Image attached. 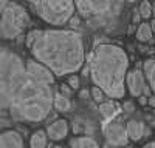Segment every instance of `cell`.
I'll list each match as a JSON object with an SVG mask.
<instances>
[{"label":"cell","mask_w":155,"mask_h":148,"mask_svg":"<svg viewBox=\"0 0 155 148\" xmlns=\"http://www.w3.org/2000/svg\"><path fill=\"white\" fill-rule=\"evenodd\" d=\"M30 51L54 76L74 74L82 68L85 59L84 39L73 29H41Z\"/></svg>","instance_id":"6da1fadb"},{"label":"cell","mask_w":155,"mask_h":148,"mask_svg":"<svg viewBox=\"0 0 155 148\" xmlns=\"http://www.w3.org/2000/svg\"><path fill=\"white\" fill-rule=\"evenodd\" d=\"M129 59L126 51L113 43H99L90 62V74L95 86L112 99H123L126 94V76Z\"/></svg>","instance_id":"7a4b0ae2"},{"label":"cell","mask_w":155,"mask_h":148,"mask_svg":"<svg viewBox=\"0 0 155 148\" xmlns=\"http://www.w3.org/2000/svg\"><path fill=\"white\" fill-rule=\"evenodd\" d=\"M53 106L54 93L51 85L27 76L14 96L9 114L16 122H41L47 119Z\"/></svg>","instance_id":"3957f363"},{"label":"cell","mask_w":155,"mask_h":148,"mask_svg":"<svg viewBox=\"0 0 155 148\" xmlns=\"http://www.w3.org/2000/svg\"><path fill=\"white\" fill-rule=\"evenodd\" d=\"M0 71H2V79H0V103L2 109H9L14 100V96L23 80L27 79V60H23L17 53L11 51L8 48H2V57H0Z\"/></svg>","instance_id":"277c9868"},{"label":"cell","mask_w":155,"mask_h":148,"mask_svg":"<svg viewBox=\"0 0 155 148\" xmlns=\"http://www.w3.org/2000/svg\"><path fill=\"white\" fill-rule=\"evenodd\" d=\"M76 12L92 29H112L123 11V0H74Z\"/></svg>","instance_id":"5b68a950"},{"label":"cell","mask_w":155,"mask_h":148,"mask_svg":"<svg viewBox=\"0 0 155 148\" xmlns=\"http://www.w3.org/2000/svg\"><path fill=\"white\" fill-rule=\"evenodd\" d=\"M37 16L48 25L62 26L70 22L76 12L74 0H27Z\"/></svg>","instance_id":"8992f818"},{"label":"cell","mask_w":155,"mask_h":148,"mask_svg":"<svg viewBox=\"0 0 155 148\" xmlns=\"http://www.w3.org/2000/svg\"><path fill=\"white\" fill-rule=\"evenodd\" d=\"M30 16L25 6L17 2H9L2 8V20H0V32L2 39L12 40L22 34V31L28 26Z\"/></svg>","instance_id":"52a82bcc"},{"label":"cell","mask_w":155,"mask_h":148,"mask_svg":"<svg viewBox=\"0 0 155 148\" xmlns=\"http://www.w3.org/2000/svg\"><path fill=\"white\" fill-rule=\"evenodd\" d=\"M126 86L129 93L135 97L140 96H147L149 94V88L146 85V79H144V72L141 69H132L127 72L126 76Z\"/></svg>","instance_id":"ba28073f"},{"label":"cell","mask_w":155,"mask_h":148,"mask_svg":"<svg viewBox=\"0 0 155 148\" xmlns=\"http://www.w3.org/2000/svg\"><path fill=\"white\" fill-rule=\"evenodd\" d=\"M104 137L109 145L112 146H127V142L130 140L127 136L126 125L120 122H113L104 128Z\"/></svg>","instance_id":"9c48e42d"},{"label":"cell","mask_w":155,"mask_h":148,"mask_svg":"<svg viewBox=\"0 0 155 148\" xmlns=\"http://www.w3.org/2000/svg\"><path fill=\"white\" fill-rule=\"evenodd\" d=\"M27 72H28L30 77H33L39 82H45V83H50V85L54 82V74L45 65H42L41 62H37L36 59L27 60Z\"/></svg>","instance_id":"30bf717a"},{"label":"cell","mask_w":155,"mask_h":148,"mask_svg":"<svg viewBox=\"0 0 155 148\" xmlns=\"http://www.w3.org/2000/svg\"><path fill=\"white\" fill-rule=\"evenodd\" d=\"M47 134L48 139L59 142L62 139H65V136L68 134V122L65 119H56L47 127Z\"/></svg>","instance_id":"8fae6325"},{"label":"cell","mask_w":155,"mask_h":148,"mask_svg":"<svg viewBox=\"0 0 155 148\" xmlns=\"http://www.w3.org/2000/svg\"><path fill=\"white\" fill-rule=\"evenodd\" d=\"M0 146L2 148H23V137L19 131L6 130L2 133L0 137Z\"/></svg>","instance_id":"7c38bea8"},{"label":"cell","mask_w":155,"mask_h":148,"mask_svg":"<svg viewBox=\"0 0 155 148\" xmlns=\"http://www.w3.org/2000/svg\"><path fill=\"white\" fill-rule=\"evenodd\" d=\"M146 125L143 122H140V120H129L127 122V125H126V130H127V136H129V139L130 140H134V142H137V140H140L141 137L144 136V133H146Z\"/></svg>","instance_id":"4fadbf2b"},{"label":"cell","mask_w":155,"mask_h":148,"mask_svg":"<svg viewBox=\"0 0 155 148\" xmlns=\"http://www.w3.org/2000/svg\"><path fill=\"white\" fill-rule=\"evenodd\" d=\"M143 72H144V77L147 80V85H149L150 91L155 94V59H149V60L144 62Z\"/></svg>","instance_id":"5bb4252c"},{"label":"cell","mask_w":155,"mask_h":148,"mask_svg":"<svg viewBox=\"0 0 155 148\" xmlns=\"http://www.w3.org/2000/svg\"><path fill=\"white\" fill-rule=\"evenodd\" d=\"M71 148H99V143L96 139L90 137V136H78V137L70 140Z\"/></svg>","instance_id":"9a60e30c"},{"label":"cell","mask_w":155,"mask_h":148,"mask_svg":"<svg viewBox=\"0 0 155 148\" xmlns=\"http://www.w3.org/2000/svg\"><path fill=\"white\" fill-rule=\"evenodd\" d=\"M47 139H48L47 131L37 130L36 133L31 134V137H30V148H45L47 146Z\"/></svg>","instance_id":"2e32d148"},{"label":"cell","mask_w":155,"mask_h":148,"mask_svg":"<svg viewBox=\"0 0 155 148\" xmlns=\"http://www.w3.org/2000/svg\"><path fill=\"white\" fill-rule=\"evenodd\" d=\"M152 34H153V31L150 28V23L143 22V23L138 25V29H137V39H138V42H141V43L150 42Z\"/></svg>","instance_id":"e0dca14e"},{"label":"cell","mask_w":155,"mask_h":148,"mask_svg":"<svg viewBox=\"0 0 155 148\" xmlns=\"http://www.w3.org/2000/svg\"><path fill=\"white\" fill-rule=\"evenodd\" d=\"M116 111H118V106H116L115 100H106V102L99 103V113L106 119H112L116 114Z\"/></svg>","instance_id":"ac0fdd59"},{"label":"cell","mask_w":155,"mask_h":148,"mask_svg":"<svg viewBox=\"0 0 155 148\" xmlns=\"http://www.w3.org/2000/svg\"><path fill=\"white\" fill-rule=\"evenodd\" d=\"M54 108H56L58 111H62V113L68 111V109L71 108L70 99H68L65 94H62V93H56V94H54Z\"/></svg>","instance_id":"d6986e66"},{"label":"cell","mask_w":155,"mask_h":148,"mask_svg":"<svg viewBox=\"0 0 155 148\" xmlns=\"http://www.w3.org/2000/svg\"><path fill=\"white\" fill-rule=\"evenodd\" d=\"M138 11H140V16H141V19L147 20V19L152 16V5H150V2H147V0H144V2H141V5H140Z\"/></svg>","instance_id":"ffe728a7"},{"label":"cell","mask_w":155,"mask_h":148,"mask_svg":"<svg viewBox=\"0 0 155 148\" xmlns=\"http://www.w3.org/2000/svg\"><path fill=\"white\" fill-rule=\"evenodd\" d=\"M90 94H92V99H93L95 102H98V103H102V102H104V96H106V93L102 91L99 86H93L92 91H90Z\"/></svg>","instance_id":"44dd1931"},{"label":"cell","mask_w":155,"mask_h":148,"mask_svg":"<svg viewBox=\"0 0 155 148\" xmlns=\"http://www.w3.org/2000/svg\"><path fill=\"white\" fill-rule=\"evenodd\" d=\"M39 34H41V29H34V31H30L28 32V35H27V46L28 48H31L34 45V42L37 40Z\"/></svg>","instance_id":"7402d4cb"},{"label":"cell","mask_w":155,"mask_h":148,"mask_svg":"<svg viewBox=\"0 0 155 148\" xmlns=\"http://www.w3.org/2000/svg\"><path fill=\"white\" fill-rule=\"evenodd\" d=\"M67 83H68V86L71 90H78L79 88V77H78L76 74H71V76L68 77V80H67Z\"/></svg>","instance_id":"603a6c76"},{"label":"cell","mask_w":155,"mask_h":148,"mask_svg":"<svg viewBox=\"0 0 155 148\" xmlns=\"http://www.w3.org/2000/svg\"><path fill=\"white\" fill-rule=\"evenodd\" d=\"M123 108H124L126 113H132V111H134V103L132 102H124Z\"/></svg>","instance_id":"cb8c5ba5"},{"label":"cell","mask_w":155,"mask_h":148,"mask_svg":"<svg viewBox=\"0 0 155 148\" xmlns=\"http://www.w3.org/2000/svg\"><path fill=\"white\" fill-rule=\"evenodd\" d=\"M138 100H140L141 105H146V103H149V97H147V96H140Z\"/></svg>","instance_id":"d4e9b609"},{"label":"cell","mask_w":155,"mask_h":148,"mask_svg":"<svg viewBox=\"0 0 155 148\" xmlns=\"http://www.w3.org/2000/svg\"><path fill=\"white\" fill-rule=\"evenodd\" d=\"M134 12H135V14H134V23H137V22L141 19V16H140V11H138V9H137V11H134Z\"/></svg>","instance_id":"484cf974"},{"label":"cell","mask_w":155,"mask_h":148,"mask_svg":"<svg viewBox=\"0 0 155 148\" xmlns=\"http://www.w3.org/2000/svg\"><path fill=\"white\" fill-rule=\"evenodd\" d=\"M149 105L155 108V94H152V96L149 97Z\"/></svg>","instance_id":"4316f807"},{"label":"cell","mask_w":155,"mask_h":148,"mask_svg":"<svg viewBox=\"0 0 155 148\" xmlns=\"http://www.w3.org/2000/svg\"><path fill=\"white\" fill-rule=\"evenodd\" d=\"M143 148H155V140H152V142H147Z\"/></svg>","instance_id":"83f0119b"},{"label":"cell","mask_w":155,"mask_h":148,"mask_svg":"<svg viewBox=\"0 0 155 148\" xmlns=\"http://www.w3.org/2000/svg\"><path fill=\"white\" fill-rule=\"evenodd\" d=\"M9 2H11V0H2V2H0V5H2V8H5Z\"/></svg>","instance_id":"f1b7e54d"},{"label":"cell","mask_w":155,"mask_h":148,"mask_svg":"<svg viewBox=\"0 0 155 148\" xmlns=\"http://www.w3.org/2000/svg\"><path fill=\"white\" fill-rule=\"evenodd\" d=\"M150 28H152V31L155 32V20H152V23H150Z\"/></svg>","instance_id":"f546056e"},{"label":"cell","mask_w":155,"mask_h":148,"mask_svg":"<svg viewBox=\"0 0 155 148\" xmlns=\"http://www.w3.org/2000/svg\"><path fill=\"white\" fill-rule=\"evenodd\" d=\"M87 94H88V93H87L85 90H84V91H81V97H87Z\"/></svg>","instance_id":"4dcf8cb0"},{"label":"cell","mask_w":155,"mask_h":148,"mask_svg":"<svg viewBox=\"0 0 155 148\" xmlns=\"http://www.w3.org/2000/svg\"><path fill=\"white\" fill-rule=\"evenodd\" d=\"M124 2H129V3H135L137 0H124Z\"/></svg>","instance_id":"1f68e13d"},{"label":"cell","mask_w":155,"mask_h":148,"mask_svg":"<svg viewBox=\"0 0 155 148\" xmlns=\"http://www.w3.org/2000/svg\"><path fill=\"white\" fill-rule=\"evenodd\" d=\"M124 148H135V146H132V145H127V146H124Z\"/></svg>","instance_id":"d6a6232c"},{"label":"cell","mask_w":155,"mask_h":148,"mask_svg":"<svg viewBox=\"0 0 155 148\" xmlns=\"http://www.w3.org/2000/svg\"><path fill=\"white\" fill-rule=\"evenodd\" d=\"M58 148H61V146H58Z\"/></svg>","instance_id":"836d02e7"}]
</instances>
